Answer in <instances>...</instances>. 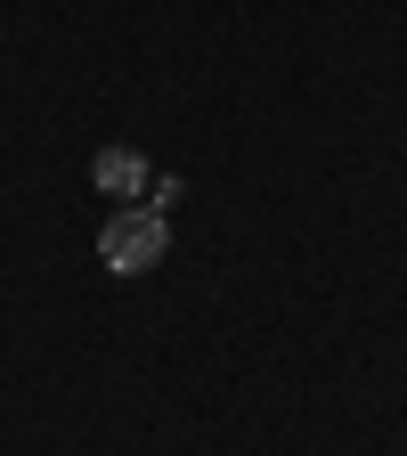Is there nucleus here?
Instances as JSON below:
<instances>
[{
	"label": "nucleus",
	"mask_w": 407,
	"mask_h": 456,
	"mask_svg": "<svg viewBox=\"0 0 407 456\" xmlns=\"http://www.w3.org/2000/svg\"><path fill=\"white\" fill-rule=\"evenodd\" d=\"M163 253H171V228H163L155 204H131V212H114V220L98 228V261H106L114 277H147Z\"/></svg>",
	"instance_id": "1"
},
{
	"label": "nucleus",
	"mask_w": 407,
	"mask_h": 456,
	"mask_svg": "<svg viewBox=\"0 0 407 456\" xmlns=\"http://www.w3.org/2000/svg\"><path fill=\"white\" fill-rule=\"evenodd\" d=\"M90 180H98V196H147V155H131V147H98Z\"/></svg>",
	"instance_id": "2"
}]
</instances>
